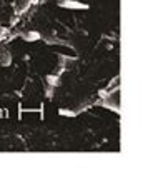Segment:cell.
<instances>
[{
    "label": "cell",
    "instance_id": "cell-1",
    "mask_svg": "<svg viewBox=\"0 0 158 190\" xmlns=\"http://www.w3.org/2000/svg\"><path fill=\"white\" fill-rule=\"evenodd\" d=\"M62 7H72V8H87L85 4H77V2H62Z\"/></svg>",
    "mask_w": 158,
    "mask_h": 190
}]
</instances>
